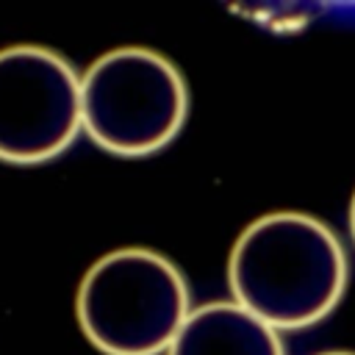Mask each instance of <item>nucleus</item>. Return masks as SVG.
Instances as JSON below:
<instances>
[{
    "label": "nucleus",
    "mask_w": 355,
    "mask_h": 355,
    "mask_svg": "<svg viewBox=\"0 0 355 355\" xmlns=\"http://www.w3.org/2000/svg\"><path fill=\"white\" fill-rule=\"evenodd\" d=\"M75 313L83 336L105 355H161L189 319L191 294L166 255L122 247L89 266Z\"/></svg>",
    "instance_id": "f03ea898"
},
{
    "label": "nucleus",
    "mask_w": 355,
    "mask_h": 355,
    "mask_svg": "<svg viewBox=\"0 0 355 355\" xmlns=\"http://www.w3.org/2000/svg\"><path fill=\"white\" fill-rule=\"evenodd\" d=\"M166 355H286L280 333L233 300L191 308Z\"/></svg>",
    "instance_id": "39448f33"
},
{
    "label": "nucleus",
    "mask_w": 355,
    "mask_h": 355,
    "mask_svg": "<svg viewBox=\"0 0 355 355\" xmlns=\"http://www.w3.org/2000/svg\"><path fill=\"white\" fill-rule=\"evenodd\" d=\"M189 116V83L164 53L128 44L80 75V119L105 153L141 158L164 150Z\"/></svg>",
    "instance_id": "7ed1b4c3"
},
{
    "label": "nucleus",
    "mask_w": 355,
    "mask_h": 355,
    "mask_svg": "<svg viewBox=\"0 0 355 355\" xmlns=\"http://www.w3.org/2000/svg\"><path fill=\"white\" fill-rule=\"evenodd\" d=\"M83 130L80 75L44 44L0 50V161L42 164Z\"/></svg>",
    "instance_id": "20e7f679"
},
{
    "label": "nucleus",
    "mask_w": 355,
    "mask_h": 355,
    "mask_svg": "<svg viewBox=\"0 0 355 355\" xmlns=\"http://www.w3.org/2000/svg\"><path fill=\"white\" fill-rule=\"evenodd\" d=\"M349 233H352V241H355V194H352V202H349Z\"/></svg>",
    "instance_id": "423d86ee"
},
{
    "label": "nucleus",
    "mask_w": 355,
    "mask_h": 355,
    "mask_svg": "<svg viewBox=\"0 0 355 355\" xmlns=\"http://www.w3.org/2000/svg\"><path fill=\"white\" fill-rule=\"evenodd\" d=\"M316 355H355V352H347V349H327V352H316Z\"/></svg>",
    "instance_id": "0eeeda50"
},
{
    "label": "nucleus",
    "mask_w": 355,
    "mask_h": 355,
    "mask_svg": "<svg viewBox=\"0 0 355 355\" xmlns=\"http://www.w3.org/2000/svg\"><path fill=\"white\" fill-rule=\"evenodd\" d=\"M347 252L336 230L300 211H275L250 222L227 261L233 302L275 330L322 322L344 297Z\"/></svg>",
    "instance_id": "f257e3e1"
}]
</instances>
